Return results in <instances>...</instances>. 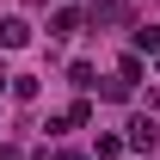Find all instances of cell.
Returning <instances> with one entry per match:
<instances>
[{"label": "cell", "mask_w": 160, "mask_h": 160, "mask_svg": "<svg viewBox=\"0 0 160 160\" xmlns=\"http://www.w3.org/2000/svg\"><path fill=\"white\" fill-rule=\"evenodd\" d=\"M123 129H129V136H123V142H129L136 154H148V148H154V142H160V123H154V117H129V123H123Z\"/></svg>", "instance_id": "6da1fadb"}, {"label": "cell", "mask_w": 160, "mask_h": 160, "mask_svg": "<svg viewBox=\"0 0 160 160\" xmlns=\"http://www.w3.org/2000/svg\"><path fill=\"white\" fill-rule=\"evenodd\" d=\"M25 43H31V25H25L19 12H12V19H0V49H25Z\"/></svg>", "instance_id": "7a4b0ae2"}, {"label": "cell", "mask_w": 160, "mask_h": 160, "mask_svg": "<svg viewBox=\"0 0 160 160\" xmlns=\"http://www.w3.org/2000/svg\"><path fill=\"white\" fill-rule=\"evenodd\" d=\"M6 92H12L19 105H31V99L43 92V86H37V74H12V80H6Z\"/></svg>", "instance_id": "3957f363"}, {"label": "cell", "mask_w": 160, "mask_h": 160, "mask_svg": "<svg viewBox=\"0 0 160 160\" xmlns=\"http://www.w3.org/2000/svg\"><path fill=\"white\" fill-rule=\"evenodd\" d=\"M123 148H129L123 136H99L92 142V160H123Z\"/></svg>", "instance_id": "277c9868"}, {"label": "cell", "mask_w": 160, "mask_h": 160, "mask_svg": "<svg viewBox=\"0 0 160 160\" xmlns=\"http://www.w3.org/2000/svg\"><path fill=\"white\" fill-rule=\"evenodd\" d=\"M68 31H80V12H74V6H62L56 19H49V37H68Z\"/></svg>", "instance_id": "5b68a950"}, {"label": "cell", "mask_w": 160, "mask_h": 160, "mask_svg": "<svg viewBox=\"0 0 160 160\" xmlns=\"http://www.w3.org/2000/svg\"><path fill=\"white\" fill-rule=\"evenodd\" d=\"M68 86H80V92H92V86H99V80H92V62H74V68H68Z\"/></svg>", "instance_id": "8992f818"}, {"label": "cell", "mask_w": 160, "mask_h": 160, "mask_svg": "<svg viewBox=\"0 0 160 160\" xmlns=\"http://www.w3.org/2000/svg\"><path fill=\"white\" fill-rule=\"evenodd\" d=\"M99 92H105V99H111V105H123V99H129V92H136V80H123V74H117V80H105Z\"/></svg>", "instance_id": "52a82bcc"}, {"label": "cell", "mask_w": 160, "mask_h": 160, "mask_svg": "<svg viewBox=\"0 0 160 160\" xmlns=\"http://www.w3.org/2000/svg\"><path fill=\"white\" fill-rule=\"evenodd\" d=\"M123 19V0H99V6H92V25H117Z\"/></svg>", "instance_id": "ba28073f"}, {"label": "cell", "mask_w": 160, "mask_h": 160, "mask_svg": "<svg viewBox=\"0 0 160 160\" xmlns=\"http://www.w3.org/2000/svg\"><path fill=\"white\" fill-rule=\"evenodd\" d=\"M86 123H92V99H74L68 105V129H86Z\"/></svg>", "instance_id": "9c48e42d"}, {"label": "cell", "mask_w": 160, "mask_h": 160, "mask_svg": "<svg viewBox=\"0 0 160 160\" xmlns=\"http://www.w3.org/2000/svg\"><path fill=\"white\" fill-rule=\"evenodd\" d=\"M136 49H142V56H154V49H160V25H142V31H136Z\"/></svg>", "instance_id": "30bf717a"}, {"label": "cell", "mask_w": 160, "mask_h": 160, "mask_svg": "<svg viewBox=\"0 0 160 160\" xmlns=\"http://www.w3.org/2000/svg\"><path fill=\"white\" fill-rule=\"evenodd\" d=\"M117 74H123V80H142V49H129V56L117 62Z\"/></svg>", "instance_id": "8fae6325"}, {"label": "cell", "mask_w": 160, "mask_h": 160, "mask_svg": "<svg viewBox=\"0 0 160 160\" xmlns=\"http://www.w3.org/2000/svg\"><path fill=\"white\" fill-rule=\"evenodd\" d=\"M0 160H25V154H19V148H12V142H0Z\"/></svg>", "instance_id": "7c38bea8"}, {"label": "cell", "mask_w": 160, "mask_h": 160, "mask_svg": "<svg viewBox=\"0 0 160 160\" xmlns=\"http://www.w3.org/2000/svg\"><path fill=\"white\" fill-rule=\"evenodd\" d=\"M68 160H92V154H68Z\"/></svg>", "instance_id": "4fadbf2b"}, {"label": "cell", "mask_w": 160, "mask_h": 160, "mask_svg": "<svg viewBox=\"0 0 160 160\" xmlns=\"http://www.w3.org/2000/svg\"><path fill=\"white\" fill-rule=\"evenodd\" d=\"M154 68H160V49H154Z\"/></svg>", "instance_id": "5bb4252c"}]
</instances>
